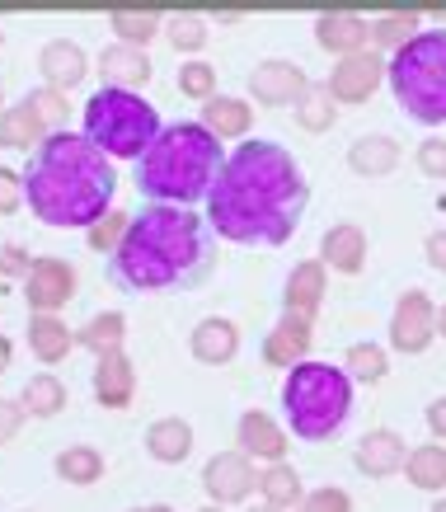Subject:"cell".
Returning a JSON list of instances; mask_svg holds the SVG:
<instances>
[{
    "instance_id": "obj_39",
    "label": "cell",
    "mask_w": 446,
    "mask_h": 512,
    "mask_svg": "<svg viewBox=\"0 0 446 512\" xmlns=\"http://www.w3.org/2000/svg\"><path fill=\"white\" fill-rule=\"evenodd\" d=\"M179 90H184L188 99H198V104L216 99V66H212V62H202V57L184 62V66H179Z\"/></svg>"
},
{
    "instance_id": "obj_18",
    "label": "cell",
    "mask_w": 446,
    "mask_h": 512,
    "mask_svg": "<svg viewBox=\"0 0 446 512\" xmlns=\"http://www.w3.org/2000/svg\"><path fill=\"white\" fill-rule=\"evenodd\" d=\"M320 264L334 268V273H362L367 268V231L353 226V221H339V226H329L320 240Z\"/></svg>"
},
{
    "instance_id": "obj_41",
    "label": "cell",
    "mask_w": 446,
    "mask_h": 512,
    "mask_svg": "<svg viewBox=\"0 0 446 512\" xmlns=\"http://www.w3.org/2000/svg\"><path fill=\"white\" fill-rule=\"evenodd\" d=\"M296 512H353V498L343 494L339 484H324V489L306 494V503H301Z\"/></svg>"
},
{
    "instance_id": "obj_44",
    "label": "cell",
    "mask_w": 446,
    "mask_h": 512,
    "mask_svg": "<svg viewBox=\"0 0 446 512\" xmlns=\"http://www.w3.org/2000/svg\"><path fill=\"white\" fill-rule=\"evenodd\" d=\"M29 268H33V259L24 254L19 245H0V278H29Z\"/></svg>"
},
{
    "instance_id": "obj_11",
    "label": "cell",
    "mask_w": 446,
    "mask_h": 512,
    "mask_svg": "<svg viewBox=\"0 0 446 512\" xmlns=\"http://www.w3.org/2000/svg\"><path fill=\"white\" fill-rule=\"evenodd\" d=\"M310 90L306 71L296 62H282V57H268V62L254 66V76H249V94H254V104L263 109H282V104H301V94Z\"/></svg>"
},
{
    "instance_id": "obj_36",
    "label": "cell",
    "mask_w": 446,
    "mask_h": 512,
    "mask_svg": "<svg viewBox=\"0 0 446 512\" xmlns=\"http://www.w3.org/2000/svg\"><path fill=\"white\" fill-rule=\"evenodd\" d=\"M418 24H423L418 15H381L376 24H371V43L390 47V57H395V52H400L404 43H414L418 33H423Z\"/></svg>"
},
{
    "instance_id": "obj_14",
    "label": "cell",
    "mask_w": 446,
    "mask_h": 512,
    "mask_svg": "<svg viewBox=\"0 0 446 512\" xmlns=\"http://www.w3.org/2000/svg\"><path fill=\"white\" fill-rule=\"evenodd\" d=\"M310 343H315L310 320L282 311V320H277V325L268 329V339H263V362H268V367H282V372H292V367L310 362Z\"/></svg>"
},
{
    "instance_id": "obj_16",
    "label": "cell",
    "mask_w": 446,
    "mask_h": 512,
    "mask_svg": "<svg viewBox=\"0 0 446 512\" xmlns=\"http://www.w3.org/2000/svg\"><path fill=\"white\" fill-rule=\"evenodd\" d=\"M38 71H43V85L66 94L90 76V57H85V47L71 43V38H52V43H43V52H38Z\"/></svg>"
},
{
    "instance_id": "obj_45",
    "label": "cell",
    "mask_w": 446,
    "mask_h": 512,
    "mask_svg": "<svg viewBox=\"0 0 446 512\" xmlns=\"http://www.w3.org/2000/svg\"><path fill=\"white\" fill-rule=\"evenodd\" d=\"M24 419H29V414H24V404L19 400H0V447L15 442L19 428H24Z\"/></svg>"
},
{
    "instance_id": "obj_1",
    "label": "cell",
    "mask_w": 446,
    "mask_h": 512,
    "mask_svg": "<svg viewBox=\"0 0 446 512\" xmlns=\"http://www.w3.org/2000/svg\"><path fill=\"white\" fill-rule=\"evenodd\" d=\"M310 207L301 160L277 141H240L207 198V221L231 245H287Z\"/></svg>"
},
{
    "instance_id": "obj_3",
    "label": "cell",
    "mask_w": 446,
    "mask_h": 512,
    "mask_svg": "<svg viewBox=\"0 0 446 512\" xmlns=\"http://www.w3.org/2000/svg\"><path fill=\"white\" fill-rule=\"evenodd\" d=\"M118 170L104 151H94L80 132H52L29 156L24 202L43 226L57 231H90L113 212Z\"/></svg>"
},
{
    "instance_id": "obj_10",
    "label": "cell",
    "mask_w": 446,
    "mask_h": 512,
    "mask_svg": "<svg viewBox=\"0 0 446 512\" xmlns=\"http://www.w3.org/2000/svg\"><path fill=\"white\" fill-rule=\"evenodd\" d=\"M76 296V268L66 264V259H33L29 278H24V301H29L33 315H57Z\"/></svg>"
},
{
    "instance_id": "obj_47",
    "label": "cell",
    "mask_w": 446,
    "mask_h": 512,
    "mask_svg": "<svg viewBox=\"0 0 446 512\" xmlns=\"http://www.w3.org/2000/svg\"><path fill=\"white\" fill-rule=\"evenodd\" d=\"M423 419H428V433L446 447V395H442V400H432V404H428V414H423Z\"/></svg>"
},
{
    "instance_id": "obj_27",
    "label": "cell",
    "mask_w": 446,
    "mask_h": 512,
    "mask_svg": "<svg viewBox=\"0 0 446 512\" xmlns=\"http://www.w3.org/2000/svg\"><path fill=\"white\" fill-rule=\"evenodd\" d=\"M348 165H353L362 179H385V174H395V165H400V141L395 137H357L353 146H348Z\"/></svg>"
},
{
    "instance_id": "obj_17",
    "label": "cell",
    "mask_w": 446,
    "mask_h": 512,
    "mask_svg": "<svg viewBox=\"0 0 446 512\" xmlns=\"http://www.w3.org/2000/svg\"><path fill=\"white\" fill-rule=\"evenodd\" d=\"M99 76H104V90H132L141 94V85L151 80V57L146 47H127L113 43L99 52Z\"/></svg>"
},
{
    "instance_id": "obj_12",
    "label": "cell",
    "mask_w": 446,
    "mask_h": 512,
    "mask_svg": "<svg viewBox=\"0 0 446 512\" xmlns=\"http://www.w3.org/2000/svg\"><path fill=\"white\" fill-rule=\"evenodd\" d=\"M385 80V62L376 52H357V57H343L334 71H329V94L339 99V104H367L371 94L381 90Z\"/></svg>"
},
{
    "instance_id": "obj_33",
    "label": "cell",
    "mask_w": 446,
    "mask_h": 512,
    "mask_svg": "<svg viewBox=\"0 0 446 512\" xmlns=\"http://www.w3.org/2000/svg\"><path fill=\"white\" fill-rule=\"evenodd\" d=\"M296 123L306 127V132H329V127L339 123V99L329 94V85H310V90L301 94Z\"/></svg>"
},
{
    "instance_id": "obj_30",
    "label": "cell",
    "mask_w": 446,
    "mask_h": 512,
    "mask_svg": "<svg viewBox=\"0 0 446 512\" xmlns=\"http://www.w3.org/2000/svg\"><path fill=\"white\" fill-rule=\"evenodd\" d=\"M259 494H263V503L268 508H277V512H296L301 503H306V484H301V475H296V466H268L259 475Z\"/></svg>"
},
{
    "instance_id": "obj_20",
    "label": "cell",
    "mask_w": 446,
    "mask_h": 512,
    "mask_svg": "<svg viewBox=\"0 0 446 512\" xmlns=\"http://www.w3.org/2000/svg\"><path fill=\"white\" fill-rule=\"evenodd\" d=\"M367 38H371V24L357 15H343V10H329V15L315 19V43L324 52H334V57H357V52H367Z\"/></svg>"
},
{
    "instance_id": "obj_4",
    "label": "cell",
    "mask_w": 446,
    "mask_h": 512,
    "mask_svg": "<svg viewBox=\"0 0 446 512\" xmlns=\"http://www.w3.org/2000/svg\"><path fill=\"white\" fill-rule=\"evenodd\" d=\"M226 170L221 141L202 123H170L151 141V151L137 160V193L160 207H193L212 198L216 179Z\"/></svg>"
},
{
    "instance_id": "obj_2",
    "label": "cell",
    "mask_w": 446,
    "mask_h": 512,
    "mask_svg": "<svg viewBox=\"0 0 446 512\" xmlns=\"http://www.w3.org/2000/svg\"><path fill=\"white\" fill-rule=\"evenodd\" d=\"M216 268V231L193 207L146 202L118 254L108 259V282L118 292H193Z\"/></svg>"
},
{
    "instance_id": "obj_38",
    "label": "cell",
    "mask_w": 446,
    "mask_h": 512,
    "mask_svg": "<svg viewBox=\"0 0 446 512\" xmlns=\"http://www.w3.org/2000/svg\"><path fill=\"white\" fill-rule=\"evenodd\" d=\"M127 226H132V217H127V212H108L104 221H94L90 231H85V240H90L94 254H108V259H113V254H118V245L127 240Z\"/></svg>"
},
{
    "instance_id": "obj_29",
    "label": "cell",
    "mask_w": 446,
    "mask_h": 512,
    "mask_svg": "<svg viewBox=\"0 0 446 512\" xmlns=\"http://www.w3.org/2000/svg\"><path fill=\"white\" fill-rule=\"evenodd\" d=\"M404 480L423 489V494H442L446 489V447L442 442H423V447H409V461H404Z\"/></svg>"
},
{
    "instance_id": "obj_43",
    "label": "cell",
    "mask_w": 446,
    "mask_h": 512,
    "mask_svg": "<svg viewBox=\"0 0 446 512\" xmlns=\"http://www.w3.org/2000/svg\"><path fill=\"white\" fill-rule=\"evenodd\" d=\"M19 207H24V174L0 165V217H10Z\"/></svg>"
},
{
    "instance_id": "obj_22",
    "label": "cell",
    "mask_w": 446,
    "mask_h": 512,
    "mask_svg": "<svg viewBox=\"0 0 446 512\" xmlns=\"http://www.w3.org/2000/svg\"><path fill=\"white\" fill-rule=\"evenodd\" d=\"M324 292H329L324 264H320V259H301V264L287 273V292H282V301H287V311H292V315H301V320H315Z\"/></svg>"
},
{
    "instance_id": "obj_6",
    "label": "cell",
    "mask_w": 446,
    "mask_h": 512,
    "mask_svg": "<svg viewBox=\"0 0 446 512\" xmlns=\"http://www.w3.org/2000/svg\"><path fill=\"white\" fill-rule=\"evenodd\" d=\"M385 85L414 123H446V29H423L385 62Z\"/></svg>"
},
{
    "instance_id": "obj_31",
    "label": "cell",
    "mask_w": 446,
    "mask_h": 512,
    "mask_svg": "<svg viewBox=\"0 0 446 512\" xmlns=\"http://www.w3.org/2000/svg\"><path fill=\"white\" fill-rule=\"evenodd\" d=\"M19 404H24V414H33V419H57V414L66 409V386L52 372H38V376L24 381Z\"/></svg>"
},
{
    "instance_id": "obj_49",
    "label": "cell",
    "mask_w": 446,
    "mask_h": 512,
    "mask_svg": "<svg viewBox=\"0 0 446 512\" xmlns=\"http://www.w3.org/2000/svg\"><path fill=\"white\" fill-rule=\"evenodd\" d=\"M132 512H174L170 503H146V508H132Z\"/></svg>"
},
{
    "instance_id": "obj_13",
    "label": "cell",
    "mask_w": 446,
    "mask_h": 512,
    "mask_svg": "<svg viewBox=\"0 0 446 512\" xmlns=\"http://www.w3.org/2000/svg\"><path fill=\"white\" fill-rule=\"evenodd\" d=\"M235 442H240V451H245L249 461H268V466H282V456H287V447H292L287 428H282L273 414H263V409H249V414H240Z\"/></svg>"
},
{
    "instance_id": "obj_5",
    "label": "cell",
    "mask_w": 446,
    "mask_h": 512,
    "mask_svg": "<svg viewBox=\"0 0 446 512\" xmlns=\"http://www.w3.org/2000/svg\"><path fill=\"white\" fill-rule=\"evenodd\" d=\"M282 414L296 442H329L353 414V376L329 362H301L282 381Z\"/></svg>"
},
{
    "instance_id": "obj_48",
    "label": "cell",
    "mask_w": 446,
    "mask_h": 512,
    "mask_svg": "<svg viewBox=\"0 0 446 512\" xmlns=\"http://www.w3.org/2000/svg\"><path fill=\"white\" fill-rule=\"evenodd\" d=\"M10 357H15V348H10V339H5V334H0V372H5V367H10Z\"/></svg>"
},
{
    "instance_id": "obj_50",
    "label": "cell",
    "mask_w": 446,
    "mask_h": 512,
    "mask_svg": "<svg viewBox=\"0 0 446 512\" xmlns=\"http://www.w3.org/2000/svg\"><path fill=\"white\" fill-rule=\"evenodd\" d=\"M437 334H442V339H446V306H442V311H437Z\"/></svg>"
},
{
    "instance_id": "obj_40",
    "label": "cell",
    "mask_w": 446,
    "mask_h": 512,
    "mask_svg": "<svg viewBox=\"0 0 446 512\" xmlns=\"http://www.w3.org/2000/svg\"><path fill=\"white\" fill-rule=\"evenodd\" d=\"M165 33H170L174 52H198L207 43V19L202 15H170L165 19Z\"/></svg>"
},
{
    "instance_id": "obj_25",
    "label": "cell",
    "mask_w": 446,
    "mask_h": 512,
    "mask_svg": "<svg viewBox=\"0 0 446 512\" xmlns=\"http://www.w3.org/2000/svg\"><path fill=\"white\" fill-rule=\"evenodd\" d=\"M146 451H151L160 466H179L193 456V423L170 414V419H155L146 428Z\"/></svg>"
},
{
    "instance_id": "obj_15",
    "label": "cell",
    "mask_w": 446,
    "mask_h": 512,
    "mask_svg": "<svg viewBox=\"0 0 446 512\" xmlns=\"http://www.w3.org/2000/svg\"><path fill=\"white\" fill-rule=\"evenodd\" d=\"M404 461H409V447H404L400 433H390V428H371L353 451V466L367 475V480H390V475H400Z\"/></svg>"
},
{
    "instance_id": "obj_51",
    "label": "cell",
    "mask_w": 446,
    "mask_h": 512,
    "mask_svg": "<svg viewBox=\"0 0 446 512\" xmlns=\"http://www.w3.org/2000/svg\"><path fill=\"white\" fill-rule=\"evenodd\" d=\"M432 512H446V498H437V503H432Z\"/></svg>"
},
{
    "instance_id": "obj_54",
    "label": "cell",
    "mask_w": 446,
    "mask_h": 512,
    "mask_svg": "<svg viewBox=\"0 0 446 512\" xmlns=\"http://www.w3.org/2000/svg\"><path fill=\"white\" fill-rule=\"evenodd\" d=\"M249 512H277V508H268V503H259V508H249Z\"/></svg>"
},
{
    "instance_id": "obj_9",
    "label": "cell",
    "mask_w": 446,
    "mask_h": 512,
    "mask_svg": "<svg viewBox=\"0 0 446 512\" xmlns=\"http://www.w3.org/2000/svg\"><path fill=\"white\" fill-rule=\"evenodd\" d=\"M202 489L212 498L216 508H231V503H245L254 489H259V470L249 461L245 451H216L212 461L202 466Z\"/></svg>"
},
{
    "instance_id": "obj_37",
    "label": "cell",
    "mask_w": 446,
    "mask_h": 512,
    "mask_svg": "<svg viewBox=\"0 0 446 512\" xmlns=\"http://www.w3.org/2000/svg\"><path fill=\"white\" fill-rule=\"evenodd\" d=\"M24 99H29L33 113L43 118L47 132H71V127H66V109H71V104H66L62 90H52V85H38V90H29Z\"/></svg>"
},
{
    "instance_id": "obj_19",
    "label": "cell",
    "mask_w": 446,
    "mask_h": 512,
    "mask_svg": "<svg viewBox=\"0 0 446 512\" xmlns=\"http://www.w3.org/2000/svg\"><path fill=\"white\" fill-rule=\"evenodd\" d=\"M137 395V367L127 353H108L94 362V400L104 409H127Z\"/></svg>"
},
{
    "instance_id": "obj_7",
    "label": "cell",
    "mask_w": 446,
    "mask_h": 512,
    "mask_svg": "<svg viewBox=\"0 0 446 512\" xmlns=\"http://www.w3.org/2000/svg\"><path fill=\"white\" fill-rule=\"evenodd\" d=\"M165 132L155 104H146L132 90H99L85 99L80 113V137L90 141L94 151H104L108 160H141L151 151V141Z\"/></svg>"
},
{
    "instance_id": "obj_52",
    "label": "cell",
    "mask_w": 446,
    "mask_h": 512,
    "mask_svg": "<svg viewBox=\"0 0 446 512\" xmlns=\"http://www.w3.org/2000/svg\"><path fill=\"white\" fill-rule=\"evenodd\" d=\"M5 109H10V104H5V85H0V113H5Z\"/></svg>"
},
{
    "instance_id": "obj_26",
    "label": "cell",
    "mask_w": 446,
    "mask_h": 512,
    "mask_svg": "<svg viewBox=\"0 0 446 512\" xmlns=\"http://www.w3.org/2000/svg\"><path fill=\"white\" fill-rule=\"evenodd\" d=\"M47 137H52V132H47L43 118L33 113L29 99H19V104H10V109L0 113V146H5V151H29L33 156Z\"/></svg>"
},
{
    "instance_id": "obj_35",
    "label": "cell",
    "mask_w": 446,
    "mask_h": 512,
    "mask_svg": "<svg viewBox=\"0 0 446 512\" xmlns=\"http://www.w3.org/2000/svg\"><path fill=\"white\" fill-rule=\"evenodd\" d=\"M343 372L353 376V381H362V386H376V381H385V372H390L385 348H376V343H353V348L343 353Z\"/></svg>"
},
{
    "instance_id": "obj_23",
    "label": "cell",
    "mask_w": 446,
    "mask_h": 512,
    "mask_svg": "<svg viewBox=\"0 0 446 512\" xmlns=\"http://www.w3.org/2000/svg\"><path fill=\"white\" fill-rule=\"evenodd\" d=\"M216 141H235V137H249V127H254V104L245 99H235V94H216L202 104V118H198Z\"/></svg>"
},
{
    "instance_id": "obj_21",
    "label": "cell",
    "mask_w": 446,
    "mask_h": 512,
    "mask_svg": "<svg viewBox=\"0 0 446 512\" xmlns=\"http://www.w3.org/2000/svg\"><path fill=\"white\" fill-rule=\"evenodd\" d=\"M188 348H193V357L207 362V367H226V362L240 353V329H235L226 315H207V320H198V329L188 334Z\"/></svg>"
},
{
    "instance_id": "obj_42",
    "label": "cell",
    "mask_w": 446,
    "mask_h": 512,
    "mask_svg": "<svg viewBox=\"0 0 446 512\" xmlns=\"http://www.w3.org/2000/svg\"><path fill=\"white\" fill-rule=\"evenodd\" d=\"M418 170L428 179H446V137H428L418 146Z\"/></svg>"
},
{
    "instance_id": "obj_32",
    "label": "cell",
    "mask_w": 446,
    "mask_h": 512,
    "mask_svg": "<svg viewBox=\"0 0 446 512\" xmlns=\"http://www.w3.org/2000/svg\"><path fill=\"white\" fill-rule=\"evenodd\" d=\"M57 475H62L66 484H94V480H104V451H94V447H66L57 451Z\"/></svg>"
},
{
    "instance_id": "obj_24",
    "label": "cell",
    "mask_w": 446,
    "mask_h": 512,
    "mask_svg": "<svg viewBox=\"0 0 446 512\" xmlns=\"http://www.w3.org/2000/svg\"><path fill=\"white\" fill-rule=\"evenodd\" d=\"M76 348V334L66 329L62 315H29V353L43 362V367H57L66 362Z\"/></svg>"
},
{
    "instance_id": "obj_55",
    "label": "cell",
    "mask_w": 446,
    "mask_h": 512,
    "mask_svg": "<svg viewBox=\"0 0 446 512\" xmlns=\"http://www.w3.org/2000/svg\"><path fill=\"white\" fill-rule=\"evenodd\" d=\"M0 43H5V33H0Z\"/></svg>"
},
{
    "instance_id": "obj_53",
    "label": "cell",
    "mask_w": 446,
    "mask_h": 512,
    "mask_svg": "<svg viewBox=\"0 0 446 512\" xmlns=\"http://www.w3.org/2000/svg\"><path fill=\"white\" fill-rule=\"evenodd\" d=\"M198 512H226V508H216V503H207V508H198Z\"/></svg>"
},
{
    "instance_id": "obj_8",
    "label": "cell",
    "mask_w": 446,
    "mask_h": 512,
    "mask_svg": "<svg viewBox=\"0 0 446 512\" xmlns=\"http://www.w3.org/2000/svg\"><path fill=\"white\" fill-rule=\"evenodd\" d=\"M432 339H437V306H432L428 292L409 287L395 301V315H390V348L404 357H418L432 348Z\"/></svg>"
},
{
    "instance_id": "obj_46",
    "label": "cell",
    "mask_w": 446,
    "mask_h": 512,
    "mask_svg": "<svg viewBox=\"0 0 446 512\" xmlns=\"http://www.w3.org/2000/svg\"><path fill=\"white\" fill-rule=\"evenodd\" d=\"M423 254H428V268L446 273V231H432L428 240H423Z\"/></svg>"
},
{
    "instance_id": "obj_28",
    "label": "cell",
    "mask_w": 446,
    "mask_h": 512,
    "mask_svg": "<svg viewBox=\"0 0 446 512\" xmlns=\"http://www.w3.org/2000/svg\"><path fill=\"white\" fill-rule=\"evenodd\" d=\"M123 339H127V315L123 311H99L76 329V343L80 348H90L94 362L108 357V353H123Z\"/></svg>"
},
{
    "instance_id": "obj_34",
    "label": "cell",
    "mask_w": 446,
    "mask_h": 512,
    "mask_svg": "<svg viewBox=\"0 0 446 512\" xmlns=\"http://www.w3.org/2000/svg\"><path fill=\"white\" fill-rule=\"evenodd\" d=\"M108 29L118 33V43H127V47H146L155 38V33L165 29V19L160 15H146V10H113L108 15Z\"/></svg>"
}]
</instances>
